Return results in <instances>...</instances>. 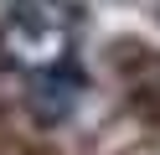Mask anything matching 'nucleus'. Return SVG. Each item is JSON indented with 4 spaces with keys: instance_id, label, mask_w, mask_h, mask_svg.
<instances>
[{
    "instance_id": "nucleus-1",
    "label": "nucleus",
    "mask_w": 160,
    "mask_h": 155,
    "mask_svg": "<svg viewBox=\"0 0 160 155\" xmlns=\"http://www.w3.org/2000/svg\"><path fill=\"white\" fill-rule=\"evenodd\" d=\"M78 16L67 0H5L0 5V57L26 78L72 67Z\"/></svg>"
},
{
    "instance_id": "nucleus-2",
    "label": "nucleus",
    "mask_w": 160,
    "mask_h": 155,
    "mask_svg": "<svg viewBox=\"0 0 160 155\" xmlns=\"http://www.w3.org/2000/svg\"><path fill=\"white\" fill-rule=\"evenodd\" d=\"M78 93H83V72H78V67L42 72V78H26V109H31V119L57 124V119H67V114H72Z\"/></svg>"
}]
</instances>
